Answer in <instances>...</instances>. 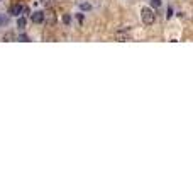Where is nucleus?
Here are the masks:
<instances>
[{
	"mask_svg": "<svg viewBox=\"0 0 193 170\" xmlns=\"http://www.w3.org/2000/svg\"><path fill=\"white\" fill-rule=\"evenodd\" d=\"M141 19H142V22H144L146 26H151V24H154V20H156V14L152 12L151 9H142L141 10Z\"/></svg>",
	"mask_w": 193,
	"mask_h": 170,
	"instance_id": "f257e3e1",
	"label": "nucleus"
},
{
	"mask_svg": "<svg viewBox=\"0 0 193 170\" xmlns=\"http://www.w3.org/2000/svg\"><path fill=\"white\" fill-rule=\"evenodd\" d=\"M31 20H32L34 24H41L42 20H44V12H39V10L34 12L32 15H31Z\"/></svg>",
	"mask_w": 193,
	"mask_h": 170,
	"instance_id": "f03ea898",
	"label": "nucleus"
},
{
	"mask_svg": "<svg viewBox=\"0 0 193 170\" xmlns=\"http://www.w3.org/2000/svg\"><path fill=\"white\" fill-rule=\"evenodd\" d=\"M22 9H24L22 5H12V7H10V10H9V14L17 17V15H21V14H22Z\"/></svg>",
	"mask_w": 193,
	"mask_h": 170,
	"instance_id": "7ed1b4c3",
	"label": "nucleus"
},
{
	"mask_svg": "<svg viewBox=\"0 0 193 170\" xmlns=\"http://www.w3.org/2000/svg\"><path fill=\"white\" fill-rule=\"evenodd\" d=\"M129 36H131L129 29H124V31L117 33V41H127V39H129Z\"/></svg>",
	"mask_w": 193,
	"mask_h": 170,
	"instance_id": "20e7f679",
	"label": "nucleus"
},
{
	"mask_svg": "<svg viewBox=\"0 0 193 170\" xmlns=\"http://www.w3.org/2000/svg\"><path fill=\"white\" fill-rule=\"evenodd\" d=\"M7 22H9V17L5 14H0V26H5Z\"/></svg>",
	"mask_w": 193,
	"mask_h": 170,
	"instance_id": "39448f33",
	"label": "nucleus"
},
{
	"mask_svg": "<svg viewBox=\"0 0 193 170\" xmlns=\"http://www.w3.org/2000/svg\"><path fill=\"white\" fill-rule=\"evenodd\" d=\"M26 22H27V20H26V17H21V19L17 20V26L22 29V27H26Z\"/></svg>",
	"mask_w": 193,
	"mask_h": 170,
	"instance_id": "423d86ee",
	"label": "nucleus"
},
{
	"mask_svg": "<svg viewBox=\"0 0 193 170\" xmlns=\"http://www.w3.org/2000/svg\"><path fill=\"white\" fill-rule=\"evenodd\" d=\"M151 2V5L154 7V9H159L161 7V0H149Z\"/></svg>",
	"mask_w": 193,
	"mask_h": 170,
	"instance_id": "0eeeda50",
	"label": "nucleus"
},
{
	"mask_svg": "<svg viewBox=\"0 0 193 170\" xmlns=\"http://www.w3.org/2000/svg\"><path fill=\"white\" fill-rule=\"evenodd\" d=\"M19 41H24V43H27V41H29V38L26 36V34H21V36H19Z\"/></svg>",
	"mask_w": 193,
	"mask_h": 170,
	"instance_id": "6e6552de",
	"label": "nucleus"
},
{
	"mask_svg": "<svg viewBox=\"0 0 193 170\" xmlns=\"http://www.w3.org/2000/svg\"><path fill=\"white\" fill-rule=\"evenodd\" d=\"M69 20H71V17H69L68 14H66V15L63 17V22H64V24H69Z\"/></svg>",
	"mask_w": 193,
	"mask_h": 170,
	"instance_id": "1a4fd4ad",
	"label": "nucleus"
},
{
	"mask_svg": "<svg viewBox=\"0 0 193 170\" xmlns=\"http://www.w3.org/2000/svg\"><path fill=\"white\" fill-rule=\"evenodd\" d=\"M81 9H83V10H88V9H90V4H81Z\"/></svg>",
	"mask_w": 193,
	"mask_h": 170,
	"instance_id": "9d476101",
	"label": "nucleus"
},
{
	"mask_svg": "<svg viewBox=\"0 0 193 170\" xmlns=\"http://www.w3.org/2000/svg\"><path fill=\"white\" fill-rule=\"evenodd\" d=\"M171 15H173V9L169 7V9H168V17H171Z\"/></svg>",
	"mask_w": 193,
	"mask_h": 170,
	"instance_id": "9b49d317",
	"label": "nucleus"
}]
</instances>
